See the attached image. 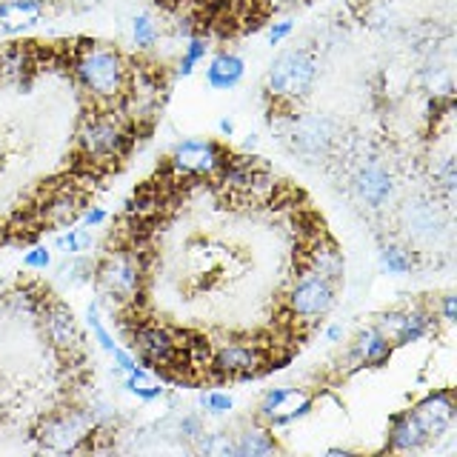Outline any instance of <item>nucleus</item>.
Masks as SVG:
<instances>
[{
    "instance_id": "6",
    "label": "nucleus",
    "mask_w": 457,
    "mask_h": 457,
    "mask_svg": "<svg viewBox=\"0 0 457 457\" xmlns=\"http://www.w3.org/2000/svg\"><path fill=\"white\" fill-rule=\"evenodd\" d=\"M278 135L286 146L306 161H326L343 140L340 126L332 118L295 109H286V114H280Z\"/></svg>"
},
{
    "instance_id": "22",
    "label": "nucleus",
    "mask_w": 457,
    "mask_h": 457,
    "mask_svg": "<svg viewBox=\"0 0 457 457\" xmlns=\"http://www.w3.org/2000/svg\"><path fill=\"white\" fill-rule=\"evenodd\" d=\"M303 266L312 269V271H318V275H323V278H328L332 283H340L343 280V271H346V261H343L340 249L335 246L332 240H326V237H318L306 249Z\"/></svg>"
},
{
    "instance_id": "11",
    "label": "nucleus",
    "mask_w": 457,
    "mask_h": 457,
    "mask_svg": "<svg viewBox=\"0 0 457 457\" xmlns=\"http://www.w3.org/2000/svg\"><path fill=\"white\" fill-rule=\"evenodd\" d=\"M266 366L269 354L252 340H226L209 352V371L220 380H246L261 375Z\"/></svg>"
},
{
    "instance_id": "36",
    "label": "nucleus",
    "mask_w": 457,
    "mask_h": 457,
    "mask_svg": "<svg viewBox=\"0 0 457 457\" xmlns=\"http://www.w3.org/2000/svg\"><path fill=\"white\" fill-rule=\"evenodd\" d=\"M435 180L440 186V192L452 200L454 197V183H457V169H454L452 157H443V161H440V166L435 169Z\"/></svg>"
},
{
    "instance_id": "29",
    "label": "nucleus",
    "mask_w": 457,
    "mask_h": 457,
    "mask_svg": "<svg viewBox=\"0 0 457 457\" xmlns=\"http://www.w3.org/2000/svg\"><path fill=\"white\" fill-rule=\"evenodd\" d=\"M95 275V261L89 254H66V261L57 266V280L66 286H86L92 283Z\"/></svg>"
},
{
    "instance_id": "23",
    "label": "nucleus",
    "mask_w": 457,
    "mask_h": 457,
    "mask_svg": "<svg viewBox=\"0 0 457 457\" xmlns=\"http://www.w3.org/2000/svg\"><path fill=\"white\" fill-rule=\"evenodd\" d=\"M235 452L237 457H266V454L280 452V443L266 423H257V426H246L243 432L235 435Z\"/></svg>"
},
{
    "instance_id": "39",
    "label": "nucleus",
    "mask_w": 457,
    "mask_h": 457,
    "mask_svg": "<svg viewBox=\"0 0 457 457\" xmlns=\"http://www.w3.org/2000/svg\"><path fill=\"white\" fill-rule=\"evenodd\" d=\"M454 295L452 292H446L440 300H437V314H440V320L443 323H454L457 320V306H454Z\"/></svg>"
},
{
    "instance_id": "41",
    "label": "nucleus",
    "mask_w": 457,
    "mask_h": 457,
    "mask_svg": "<svg viewBox=\"0 0 457 457\" xmlns=\"http://www.w3.org/2000/svg\"><path fill=\"white\" fill-rule=\"evenodd\" d=\"M343 337H346V328H343V323H328L323 328V340L326 343H343Z\"/></svg>"
},
{
    "instance_id": "28",
    "label": "nucleus",
    "mask_w": 457,
    "mask_h": 457,
    "mask_svg": "<svg viewBox=\"0 0 457 457\" xmlns=\"http://www.w3.org/2000/svg\"><path fill=\"white\" fill-rule=\"evenodd\" d=\"M92 246H95V228H86L80 220L61 228V235H57L52 243V249L61 252L63 257L66 254H89Z\"/></svg>"
},
{
    "instance_id": "40",
    "label": "nucleus",
    "mask_w": 457,
    "mask_h": 457,
    "mask_svg": "<svg viewBox=\"0 0 457 457\" xmlns=\"http://www.w3.org/2000/svg\"><path fill=\"white\" fill-rule=\"evenodd\" d=\"M63 9L69 12H75V14H86V12H92L97 6H104V0H61Z\"/></svg>"
},
{
    "instance_id": "30",
    "label": "nucleus",
    "mask_w": 457,
    "mask_h": 457,
    "mask_svg": "<svg viewBox=\"0 0 457 457\" xmlns=\"http://www.w3.org/2000/svg\"><path fill=\"white\" fill-rule=\"evenodd\" d=\"M86 326H89V332H92V340L97 343L100 349H104L106 354L118 346V340H114V335L109 332V326L104 320V303L100 300H92L89 306H86Z\"/></svg>"
},
{
    "instance_id": "34",
    "label": "nucleus",
    "mask_w": 457,
    "mask_h": 457,
    "mask_svg": "<svg viewBox=\"0 0 457 457\" xmlns=\"http://www.w3.org/2000/svg\"><path fill=\"white\" fill-rule=\"evenodd\" d=\"M54 263V252L46 243H35V246H29L23 252V269L29 271H49Z\"/></svg>"
},
{
    "instance_id": "44",
    "label": "nucleus",
    "mask_w": 457,
    "mask_h": 457,
    "mask_svg": "<svg viewBox=\"0 0 457 457\" xmlns=\"http://www.w3.org/2000/svg\"><path fill=\"white\" fill-rule=\"evenodd\" d=\"M266 4L275 12H286V9H295L297 4H303V0H266Z\"/></svg>"
},
{
    "instance_id": "15",
    "label": "nucleus",
    "mask_w": 457,
    "mask_h": 457,
    "mask_svg": "<svg viewBox=\"0 0 457 457\" xmlns=\"http://www.w3.org/2000/svg\"><path fill=\"white\" fill-rule=\"evenodd\" d=\"M40 69V54L35 43L12 40L0 46V86H21L29 89Z\"/></svg>"
},
{
    "instance_id": "13",
    "label": "nucleus",
    "mask_w": 457,
    "mask_h": 457,
    "mask_svg": "<svg viewBox=\"0 0 457 457\" xmlns=\"http://www.w3.org/2000/svg\"><path fill=\"white\" fill-rule=\"evenodd\" d=\"M352 189L361 197V204H366L369 209H383L392 204L395 197V178L392 171L386 169L378 157H363L357 163L354 175H352Z\"/></svg>"
},
{
    "instance_id": "2",
    "label": "nucleus",
    "mask_w": 457,
    "mask_h": 457,
    "mask_svg": "<svg viewBox=\"0 0 457 457\" xmlns=\"http://www.w3.org/2000/svg\"><path fill=\"white\" fill-rule=\"evenodd\" d=\"M75 149L89 169H112L132 154L135 126L118 106H92L78 123Z\"/></svg>"
},
{
    "instance_id": "33",
    "label": "nucleus",
    "mask_w": 457,
    "mask_h": 457,
    "mask_svg": "<svg viewBox=\"0 0 457 457\" xmlns=\"http://www.w3.org/2000/svg\"><path fill=\"white\" fill-rule=\"evenodd\" d=\"M206 432V426H204V414H197V411H186L180 414V418H175V428H171V435H178L180 440H186L189 446H195L197 437Z\"/></svg>"
},
{
    "instance_id": "35",
    "label": "nucleus",
    "mask_w": 457,
    "mask_h": 457,
    "mask_svg": "<svg viewBox=\"0 0 457 457\" xmlns=\"http://www.w3.org/2000/svg\"><path fill=\"white\" fill-rule=\"evenodd\" d=\"M109 357H112V371H114V375H120V378L140 366L135 349L132 346H120V343L109 352Z\"/></svg>"
},
{
    "instance_id": "14",
    "label": "nucleus",
    "mask_w": 457,
    "mask_h": 457,
    "mask_svg": "<svg viewBox=\"0 0 457 457\" xmlns=\"http://www.w3.org/2000/svg\"><path fill=\"white\" fill-rule=\"evenodd\" d=\"M411 414L418 418V423L423 426V432L428 435V440H440L443 435H449L454 423H457V400L452 389H435L426 397H420L418 403L411 406Z\"/></svg>"
},
{
    "instance_id": "8",
    "label": "nucleus",
    "mask_w": 457,
    "mask_h": 457,
    "mask_svg": "<svg viewBox=\"0 0 457 457\" xmlns=\"http://www.w3.org/2000/svg\"><path fill=\"white\" fill-rule=\"evenodd\" d=\"M228 152L223 143L212 137H183L169 152L166 169L178 180H218L223 166L228 163Z\"/></svg>"
},
{
    "instance_id": "27",
    "label": "nucleus",
    "mask_w": 457,
    "mask_h": 457,
    "mask_svg": "<svg viewBox=\"0 0 457 457\" xmlns=\"http://www.w3.org/2000/svg\"><path fill=\"white\" fill-rule=\"evenodd\" d=\"M129 40L137 54H146L152 52L157 43H161V23L152 12H137L132 23H129Z\"/></svg>"
},
{
    "instance_id": "16",
    "label": "nucleus",
    "mask_w": 457,
    "mask_h": 457,
    "mask_svg": "<svg viewBox=\"0 0 457 457\" xmlns=\"http://www.w3.org/2000/svg\"><path fill=\"white\" fill-rule=\"evenodd\" d=\"M52 0H0V35L23 37L49 18Z\"/></svg>"
},
{
    "instance_id": "19",
    "label": "nucleus",
    "mask_w": 457,
    "mask_h": 457,
    "mask_svg": "<svg viewBox=\"0 0 457 457\" xmlns=\"http://www.w3.org/2000/svg\"><path fill=\"white\" fill-rule=\"evenodd\" d=\"M83 212V195L69 189H54L43 204L37 206V223L49 228H66L80 220Z\"/></svg>"
},
{
    "instance_id": "3",
    "label": "nucleus",
    "mask_w": 457,
    "mask_h": 457,
    "mask_svg": "<svg viewBox=\"0 0 457 457\" xmlns=\"http://www.w3.org/2000/svg\"><path fill=\"white\" fill-rule=\"evenodd\" d=\"M92 283L100 303L118 312H132L146 292V261L137 249H109L95 261Z\"/></svg>"
},
{
    "instance_id": "7",
    "label": "nucleus",
    "mask_w": 457,
    "mask_h": 457,
    "mask_svg": "<svg viewBox=\"0 0 457 457\" xmlns=\"http://www.w3.org/2000/svg\"><path fill=\"white\" fill-rule=\"evenodd\" d=\"M335 306H337V283L306 266H300V271L292 278L289 289L283 295L286 318L297 326H318L332 314Z\"/></svg>"
},
{
    "instance_id": "45",
    "label": "nucleus",
    "mask_w": 457,
    "mask_h": 457,
    "mask_svg": "<svg viewBox=\"0 0 457 457\" xmlns=\"http://www.w3.org/2000/svg\"><path fill=\"white\" fill-rule=\"evenodd\" d=\"M326 454H328V457H340V454H343V457H346V454H352V449H343V446H332V449H326Z\"/></svg>"
},
{
    "instance_id": "26",
    "label": "nucleus",
    "mask_w": 457,
    "mask_h": 457,
    "mask_svg": "<svg viewBox=\"0 0 457 457\" xmlns=\"http://www.w3.org/2000/svg\"><path fill=\"white\" fill-rule=\"evenodd\" d=\"M378 261H380V269L386 271V275H395V278L411 275V271L418 269V254H414L409 246H403V243H397V240L383 243Z\"/></svg>"
},
{
    "instance_id": "43",
    "label": "nucleus",
    "mask_w": 457,
    "mask_h": 457,
    "mask_svg": "<svg viewBox=\"0 0 457 457\" xmlns=\"http://www.w3.org/2000/svg\"><path fill=\"white\" fill-rule=\"evenodd\" d=\"M257 146H261V135L257 132H249L246 137H243V154H249V152H257Z\"/></svg>"
},
{
    "instance_id": "18",
    "label": "nucleus",
    "mask_w": 457,
    "mask_h": 457,
    "mask_svg": "<svg viewBox=\"0 0 457 457\" xmlns=\"http://www.w3.org/2000/svg\"><path fill=\"white\" fill-rule=\"evenodd\" d=\"M428 435L423 432V426L418 423V418L411 414V409L397 411L389 420V428H386V452L395 454H418L428 446Z\"/></svg>"
},
{
    "instance_id": "38",
    "label": "nucleus",
    "mask_w": 457,
    "mask_h": 457,
    "mask_svg": "<svg viewBox=\"0 0 457 457\" xmlns=\"http://www.w3.org/2000/svg\"><path fill=\"white\" fill-rule=\"evenodd\" d=\"M80 223L86 228H100V226H106L109 223V212L104 206H83L80 212Z\"/></svg>"
},
{
    "instance_id": "5",
    "label": "nucleus",
    "mask_w": 457,
    "mask_h": 457,
    "mask_svg": "<svg viewBox=\"0 0 457 457\" xmlns=\"http://www.w3.org/2000/svg\"><path fill=\"white\" fill-rule=\"evenodd\" d=\"M97 428L92 423V414L86 406H61L52 409L46 414H40L35 428H32V440L40 452H52V454H78L95 446Z\"/></svg>"
},
{
    "instance_id": "42",
    "label": "nucleus",
    "mask_w": 457,
    "mask_h": 457,
    "mask_svg": "<svg viewBox=\"0 0 457 457\" xmlns=\"http://www.w3.org/2000/svg\"><path fill=\"white\" fill-rule=\"evenodd\" d=\"M218 135L226 137V140H228V137H235V120L228 118V114H223V118L218 120Z\"/></svg>"
},
{
    "instance_id": "31",
    "label": "nucleus",
    "mask_w": 457,
    "mask_h": 457,
    "mask_svg": "<svg viewBox=\"0 0 457 457\" xmlns=\"http://www.w3.org/2000/svg\"><path fill=\"white\" fill-rule=\"evenodd\" d=\"M200 454H220V457H237L235 452V435L226 432H204L192 446Z\"/></svg>"
},
{
    "instance_id": "37",
    "label": "nucleus",
    "mask_w": 457,
    "mask_h": 457,
    "mask_svg": "<svg viewBox=\"0 0 457 457\" xmlns=\"http://www.w3.org/2000/svg\"><path fill=\"white\" fill-rule=\"evenodd\" d=\"M295 32V21L292 18H278V21H271L269 29H266V40L271 43V46H280V43H286L292 37Z\"/></svg>"
},
{
    "instance_id": "25",
    "label": "nucleus",
    "mask_w": 457,
    "mask_h": 457,
    "mask_svg": "<svg viewBox=\"0 0 457 457\" xmlns=\"http://www.w3.org/2000/svg\"><path fill=\"white\" fill-rule=\"evenodd\" d=\"M212 54V40L206 35H189L183 40V49L178 54L175 63V78H192L200 69V63H206V57Z\"/></svg>"
},
{
    "instance_id": "17",
    "label": "nucleus",
    "mask_w": 457,
    "mask_h": 457,
    "mask_svg": "<svg viewBox=\"0 0 457 457\" xmlns=\"http://www.w3.org/2000/svg\"><path fill=\"white\" fill-rule=\"evenodd\" d=\"M392 354H395L392 340L386 337L375 323L361 328V332L354 335V340L349 343V361L357 369H383V366H389Z\"/></svg>"
},
{
    "instance_id": "12",
    "label": "nucleus",
    "mask_w": 457,
    "mask_h": 457,
    "mask_svg": "<svg viewBox=\"0 0 457 457\" xmlns=\"http://www.w3.org/2000/svg\"><path fill=\"white\" fill-rule=\"evenodd\" d=\"M375 326L392 340L395 349L411 346V343H420L428 335L437 332V312L423 309V306H411V309H386L375 318Z\"/></svg>"
},
{
    "instance_id": "4",
    "label": "nucleus",
    "mask_w": 457,
    "mask_h": 457,
    "mask_svg": "<svg viewBox=\"0 0 457 457\" xmlns=\"http://www.w3.org/2000/svg\"><path fill=\"white\" fill-rule=\"evenodd\" d=\"M320 75L318 52L312 46H289L275 54L266 69V95L283 109H295L306 100Z\"/></svg>"
},
{
    "instance_id": "32",
    "label": "nucleus",
    "mask_w": 457,
    "mask_h": 457,
    "mask_svg": "<svg viewBox=\"0 0 457 457\" xmlns=\"http://www.w3.org/2000/svg\"><path fill=\"white\" fill-rule=\"evenodd\" d=\"M197 403L209 418H226V414L235 411V397L223 389H204L197 397Z\"/></svg>"
},
{
    "instance_id": "24",
    "label": "nucleus",
    "mask_w": 457,
    "mask_h": 457,
    "mask_svg": "<svg viewBox=\"0 0 457 457\" xmlns=\"http://www.w3.org/2000/svg\"><path fill=\"white\" fill-rule=\"evenodd\" d=\"M403 220L409 226V235H435L440 228V212L432 200H409L403 209Z\"/></svg>"
},
{
    "instance_id": "10",
    "label": "nucleus",
    "mask_w": 457,
    "mask_h": 457,
    "mask_svg": "<svg viewBox=\"0 0 457 457\" xmlns=\"http://www.w3.org/2000/svg\"><path fill=\"white\" fill-rule=\"evenodd\" d=\"M129 340L137 354L140 363H146L154 371H171L183 363V335H178L175 328L166 323L154 320H135V326L129 328Z\"/></svg>"
},
{
    "instance_id": "20",
    "label": "nucleus",
    "mask_w": 457,
    "mask_h": 457,
    "mask_svg": "<svg viewBox=\"0 0 457 457\" xmlns=\"http://www.w3.org/2000/svg\"><path fill=\"white\" fill-rule=\"evenodd\" d=\"M246 78V61L232 49H220L206 57V86L212 92H232Z\"/></svg>"
},
{
    "instance_id": "9",
    "label": "nucleus",
    "mask_w": 457,
    "mask_h": 457,
    "mask_svg": "<svg viewBox=\"0 0 457 457\" xmlns=\"http://www.w3.org/2000/svg\"><path fill=\"white\" fill-rule=\"evenodd\" d=\"M35 320L40 326V335L46 340V346L61 357L66 363H75L78 357L83 354V328L78 314L71 312V306L66 300L49 295L43 300L40 312L35 314Z\"/></svg>"
},
{
    "instance_id": "21",
    "label": "nucleus",
    "mask_w": 457,
    "mask_h": 457,
    "mask_svg": "<svg viewBox=\"0 0 457 457\" xmlns=\"http://www.w3.org/2000/svg\"><path fill=\"white\" fill-rule=\"evenodd\" d=\"M312 411H314V395L292 386V392L269 411V418L263 423L271 428V432H280V428H289V426H295L300 420H306Z\"/></svg>"
},
{
    "instance_id": "1",
    "label": "nucleus",
    "mask_w": 457,
    "mask_h": 457,
    "mask_svg": "<svg viewBox=\"0 0 457 457\" xmlns=\"http://www.w3.org/2000/svg\"><path fill=\"white\" fill-rule=\"evenodd\" d=\"M66 69L92 106H120L132 83V61L104 40H78L66 54Z\"/></svg>"
}]
</instances>
